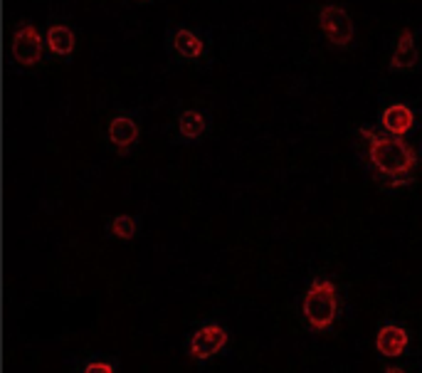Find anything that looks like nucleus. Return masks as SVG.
Masks as SVG:
<instances>
[{
    "label": "nucleus",
    "instance_id": "obj_1",
    "mask_svg": "<svg viewBox=\"0 0 422 373\" xmlns=\"http://www.w3.org/2000/svg\"><path fill=\"white\" fill-rule=\"evenodd\" d=\"M361 136L368 139V158L380 173L403 175V173H410V171L415 169V163H417L415 149L405 144L400 136L386 139V136L368 131V129H361Z\"/></svg>",
    "mask_w": 422,
    "mask_h": 373
},
{
    "label": "nucleus",
    "instance_id": "obj_2",
    "mask_svg": "<svg viewBox=\"0 0 422 373\" xmlns=\"http://www.w3.org/2000/svg\"><path fill=\"white\" fill-rule=\"evenodd\" d=\"M338 312L336 284L331 279H316L304 297V317L314 331H324L333 324Z\"/></svg>",
    "mask_w": 422,
    "mask_h": 373
},
{
    "label": "nucleus",
    "instance_id": "obj_3",
    "mask_svg": "<svg viewBox=\"0 0 422 373\" xmlns=\"http://www.w3.org/2000/svg\"><path fill=\"white\" fill-rule=\"evenodd\" d=\"M321 30L326 32L329 43L336 47H346L353 40V23H351L348 12L338 6H326L319 15Z\"/></svg>",
    "mask_w": 422,
    "mask_h": 373
},
{
    "label": "nucleus",
    "instance_id": "obj_4",
    "mask_svg": "<svg viewBox=\"0 0 422 373\" xmlns=\"http://www.w3.org/2000/svg\"><path fill=\"white\" fill-rule=\"evenodd\" d=\"M12 57L25 67L37 65L43 60V37L35 30V25L25 23L15 30V35H12Z\"/></svg>",
    "mask_w": 422,
    "mask_h": 373
},
{
    "label": "nucleus",
    "instance_id": "obj_5",
    "mask_svg": "<svg viewBox=\"0 0 422 373\" xmlns=\"http://www.w3.org/2000/svg\"><path fill=\"white\" fill-rule=\"evenodd\" d=\"M225 343H227L225 329H220V326H215V324L203 326V329L195 331V337L190 339V356H193V359H200V361H206V359H210V356H215L217 351L223 349Z\"/></svg>",
    "mask_w": 422,
    "mask_h": 373
},
{
    "label": "nucleus",
    "instance_id": "obj_6",
    "mask_svg": "<svg viewBox=\"0 0 422 373\" xmlns=\"http://www.w3.org/2000/svg\"><path fill=\"white\" fill-rule=\"evenodd\" d=\"M408 346V334L400 326H383L375 337V349L388 359H398Z\"/></svg>",
    "mask_w": 422,
    "mask_h": 373
},
{
    "label": "nucleus",
    "instance_id": "obj_7",
    "mask_svg": "<svg viewBox=\"0 0 422 373\" xmlns=\"http://www.w3.org/2000/svg\"><path fill=\"white\" fill-rule=\"evenodd\" d=\"M109 139L111 144L119 149V153H126V149L139 139V127L136 121L129 119V116H116L111 124H109Z\"/></svg>",
    "mask_w": 422,
    "mask_h": 373
},
{
    "label": "nucleus",
    "instance_id": "obj_8",
    "mask_svg": "<svg viewBox=\"0 0 422 373\" xmlns=\"http://www.w3.org/2000/svg\"><path fill=\"white\" fill-rule=\"evenodd\" d=\"M412 121H415V116H412V111L405 107V104H392V107H388L386 111H383V127H386L392 136H403V134L410 131Z\"/></svg>",
    "mask_w": 422,
    "mask_h": 373
},
{
    "label": "nucleus",
    "instance_id": "obj_9",
    "mask_svg": "<svg viewBox=\"0 0 422 373\" xmlns=\"http://www.w3.org/2000/svg\"><path fill=\"white\" fill-rule=\"evenodd\" d=\"M417 47H415V40H412V30L405 28L400 32V40H398V47H395V54H392V62L390 65L395 70H408V67H415L417 65Z\"/></svg>",
    "mask_w": 422,
    "mask_h": 373
},
{
    "label": "nucleus",
    "instance_id": "obj_10",
    "mask_svg": "<svg viewBox=\"0 0 422 373\" xmlns=\"http://www.w3.org/2000/svg\"><path fill=\"white\" fill-rule=\"evenodd\" d=\"M45 40H47V47L54 54H69L74 50V32L67 25H52Z\"/></svg>",
    "mask_w": 422,
    "mask_h": 373
},
{
    "label": "nucleus",
    "instance_id": "obj_11",
    "mask_svg": "<svg viewBox=\"0 0 422 373\" xmlns=\"http://www.w3.org/2000/svg\"><path fill=\"white\" fill-rule=\"evenodd\" d=\"M173 47L178 50L183 57H188V60H198L200 54H203V50H206V45H203V40H200L198 35H193L190 30H178L175 32Z\"/></svg>",
    "mask_w": 422,
    "mask_h": 373
},
{
    "label": "nucleus",
    "instance_id": "obj_12",
    "mask_svg": "<svg viewBox=\"0 0 422 373\" xmlns=\"http://www.w3.org/2000/svg\"><path fill=\"white\" fill-rule=\"evenodd\" d=\"M178 129L186 139H198L200 134L206 131V119L200 111H183L181 119H178Z\"/></svg>",
    "mask_w": 422,
    "mask_h": 373
},
{
    "label": "nucleus",
    "instance_id": "obj_13",
    "mask_svg": "<svg viewBox=\"0 0 422 373\" xmlns=\"http://www.w3.org/2000/svg\"><path fill=\"white\" fill-rule=\"evenodd\" d=\"M111 235L119 237V240H133V235H136V220H133L131 215L114 217V223H111Z\"/></svg>",
    "mask_w": 422,
    "mask_h": 373
},
{
    "label": "nucleus",
    "instance_id": "obj_14",
    "mask_svg": "<svg viewBox=\"0 0 422 373\" xmlns=\"http://www.w3.org/2000/svg\"><path fill=\"white\" fill-rule=\"evenodd\" d=\"M114 368L109 366V363H89L87 366V373H111Z\"/></svg>",
    "mask_w": 422,
    "mask_h": 373
},
{
    "label": "nucleus",
    "instance_id": "obj_15",
    "mask_svg": "<svg viewBox=\"0 0 422 373\" xmlns=\"http://www.w3.org/2000/svg\"><path fill=\"white\" fill-rule=\"evenodd\" d=\"M139 3H146V0H139Z\"/></svg>",
    "mask_w": 422,
    "mask_h": 373
}]
</instances>
